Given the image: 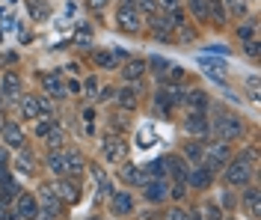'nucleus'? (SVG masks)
<instances>
[{
    "mask_svg": "<svg viewBox=\"0 0 261 220\" xmlns=\"http://www.w3.org/2000/svg\"><path fill=\"white\" fill-rule=\"evenodd\" d=\"M143 193H146L148 203H163L169 197V190H166V185H163L161 179H148L146 185H143Z\"/></svg>",
    "mask_w": 261,
    "mask_h": 220,
    "instance_id": "a211bd4d",
    "label": "nucleus"
},
{
    "mask_svg": "<svg viewBox=\"0 0 261 220\" xmlns=\"http://www.w3.org/2000/svg\"><path fill=\"white\" fill-rule=\"evenodd\" d=\"M95 66L107 68V71H113V68L119 66V60L113 57V51H98V54H95Z\"/></svg>",
    "mask_w": 261,
    "mask_h": 220,
    "instance_id": "c756f323",
    "label": "nucleus"
},
{
    "mask_svg": "<svg viewBox=\"0 0 261 220\" xmlns=\"http://www.w3.org/2000/svg\"><path fill=\"white\" fill-rule=\"evenodd\" d=\"M119 3H122V6H134V0H119Z\"/></svg>",
    "mask_w": 261,
    "mask_h": 220,
    "instance_id": "de8ad7c7",
    "label": "nucleus"
},
{
    "mask_svg": "<svg viewBox=\"0 0 261 220\" xmlns=\"http://www.w3.org/2000/svg\"><path fill=\"white\" fill-rule=\"evenodd\" d=\"M0 104H3V99H0Z\"/></svg>",
    "mask_w": 261,
    "mask_h": 220,
    "instance_id": "8fccbe9b",
    "label": "nucleus"
},
{
    "mask_svg": "<svg viewBox=\"0 0 261 220\" xmlns=\"http://www.w3.org/2000/svg\"><path fill=\"white\" fill-rule=\"evenodd\" d=\"M241 203H244L246 214H249L252 220L261 214V193H258V187H246V190H244V200H241Z\"/></svg>",
    "mask_w": 261,
    "mask_h": 220,
    "instance_id": "412c9836",
    "label": "nucleus"
},
{
    "mask_svg": "<svg viewBox=\"0 0 261 220\" xmlns=\"http://www.w3.org/2000/svg\"><path fill=\"white\" fill-rule=\"evenodd\" d=\"M134 211V200H130L128 190H110V214L122 217V214H130Z\"/></svg>",
    "mask_w": 261,
    "mask_h": 220,
    "instance_id": "f8f14e48",
    "label": "nucleus"
},
{
    "mask_svg": "<svg viewBox=\"0 0 261 220\" xmlns=\"http://www.w3.org/2000/svg\"><path fill=\"white\" fill-rule=\"evenodd\" d=\"M48 169L60 179V176H65V149H54V152H48Z\"/></svg>",
    "mask_w": 261,
    "mask_h": 220,
    "instance_id": "b1692460",
    "label": "nucleus"
},
{
    "mask_svg": "<svg viewBox=\"0 0 261 220\" xmlns=\"http://www.w3.org/2000/svg\"><path fill=\"white\" fill-rule=\"evenodd\" d=\"M252 36H255V21H246V24H241V27H238V39H252Z\"/></svg>",
    "mask_w": 261,
    "mask_h": 220,
    "instance_id": "4c0bfd02",
    "label": "nucleus"
},
{
    "mask_svg": "<svg viewBox=\"0 0 261 220\" xmlns=\"http://www.w3.org/2000/svg\"><path fill=\"white\" fill-rule=\"evenodd\" d=\"M0 134H3V143L9 149H24V131L15 122H0Z\"/></svg>",
    "mask_w": 261,
    "mask_h": 220,
    "instance_id": "4468645a",
    "label": "nucleus"
},
{
    "mask_svg": "<svg viewBox=\"0 0 261 220\" xmlns=\"http://www.w3.org/2000/svg\"><path fill=\"white\" fill-rule=\"evenodd\" d=\"M86 6H89L92 12H104V9L110 6V0H86Z\"/></svg>",
    "mask_w": 261,
    "mask_h": 220,
    "instance_id": "c03bdc74",
    "label": "nucleus"
},
{
    "mask_svg": "<svg viewBox=\"0 0 261 220\" xmlns=\"http://www.w3.org/2000/svg\"><path fill=\"white\" fill-rule=\"evenodd\" d=\"M228 158H231V149H228L226 140H220V143H202V167H208L211 173L226 167Z\"/></svg>",
    "mask_w": 261,
    "mask_h": 220,
    "instance_id": "f03ea898",
    "label": "nucleus"
},
{
    "mask_svg": "<svg viewBox=\"0 0 261 220\" xmlns=\"http://www.w3.org/2000/svg\"><path fill=\"white\" fill-rule=\"evenodd\" d=\"M146 60H128L125 66H122V81H130V84H137V81H143L146 78Z\"/></svg>",
    "mask_w": 261,
    "mask_h": 220,
    "instance_id": "2eb2a0df",
    "label": "nucleus"
},
{
    "mask_svg": "<svg viewBox=\"0 0 261 220\" xmlns=\"http://www.w3.org/2000/svg\"><path fill=\"white\" fill-rule=\"evenodd\" d=\"M154 6H158V9H163V12L169 15L172 9H178V0H154Z\"/></svg>",
    "mask_w": 261,
    "mask_h": 220,
    "instance_id": "37998d69",
    "label": "nucleus"
},
{
    "mask_svg": "<svg viewBox=\"0 0 261 220\" xmlns=\"http://www.w3.org/2000/svg\"><path fill=\"white\" fill-rule=\"evenodd\" d=\"M54 125H57V119H42V122L36 125V134H39V137H45V134L50 131V128H54Z\"/></svg>",
    "mask_w": 261,
    "mask_h": 220,
    "instance_id": "79ce46f5",
    "label": "nucleus"
},
{
    "mask_svg": "<svg viewBox=\"0 0 261 220\" xmlns=\"http://www.w3.org/2000/svg\"><path fill=\"white\" fill-rule=\"evenodd\" d=\"M27 3H30L33 21H45V15H48V6H45V0H27Z\"/></svg>",
    "mask_w": 261,
    "mask_h": 220,
    "instance_id": "72a5a7b5",
    "label": "nucleus"
},
{
    "mask_svg": "<svg viewBox=\"0 0 261 220\" xmlns=\"http://www.w3.org/2000/svg\"><path fill=\"white\" fill-rule=\"evenodd\" d=\"M223 169H226V182L231 187H244L252 182V164L244 158H228V164Z\"/></svg>",
    "mask_w": 261,
    "mask_h": 220,
    "instance_id": "7ed1b4c3",
    "label": "nucleus"
},
{
    "mask_svg": "<svg viewBox=\"0 0 261 220\" xmlns=\"http://www.w3.org/2000/svg\"><path fill=\"white\" fill-rule=\"evenodd\" d=\"M101 152H104V158H107L110 164H122L125 155H128V149H125V140L119 134H107L104 143H101Z\"/></svg>",
    "mask_w": 261,
    "mask_h": 220,
    "instance_id": "423d86ee",
    "label": "nucleus"
},
{
    "mask_svg": "<svg viewBox=\"0 0 261 220\" xmlns=\"http://www.w3.org/2000/svg\"><path fill=\"white\" fill-rule=\"evenodd\" d=\"M15 214L18 220H36L39 217V200L33 193H18L15 197Z\"/></svg>",
    "mask_w": 261,
    "mask_h": 220,
    "instance_id": "1a4fd4ad",
    "label": "nucleus"
},
{
    "mask_svg": "<svg viewBox=\"0 0 261 220\" xmlns=\"http://www.w3.org/2000/svg\"><path fill=\"white\" fill-rule=\"evenodd\" d=\"M39 214H45V217H57L60 214V197L54 193V187L50 185H42L39 187Z\"/></svg>",
    "mask_w": 261,
    "mask_h": 220,
    "instance_id": "0eeeda50",
    "label": "nucleus"
},
{
    "mask_svg": "<svg viewBox=\"0 0 261 220\" xmlns=\"http://www.w3.org/2000/svg\"><path fill=\"white\" fill-rule=\"evenodd\" d=\"M89 42H92V27H89V24H83L81 30L74 33V45H81V48H89Z\"/></svg>",
    "mask_w": 261,
    "mask_h": 220,
    "instance_id": "473e14b6",
    "label": "nucleus"
},
{
    "mask_svg": "<svg viewBox=\"0 0 261 220\" xmlns=\"http://www.w3.org/2000/svg\"><path fill=\"white\" fill-rule=\"evenodd\" d=\"M21 152V149H18ZM33 169V155L30 152H21L18 155V173H30Z\"/></svg>",
    "mask_w": 261,
    "mask_h": 220,
    "instance_id": "c9c22d12",
    "label": "nucleus"
},
{
    "mask_svg": "<svg viewBox=\"0 0 261 220\" xmlns=\"http://www.w3.org/2000/svg\"><path fill=\"white\" fill-rule=\"evenodd\" d=\"M45 143H48V149H63V143H65L63 128H60V125H54L48 134H45Z\"/></svg>",
    "mask_w": 261,
    "mask_h": 220,
    "instance_id": "c85d7f7f",
    "label": "nucleus"
},
{
    "mask_svg": "<svg viewBox=\"0 0 261 220\" xmlns=\"http://www.w3.org/2000/svg\"><path fill=\"white\" fill-rule=\"evenodd\" d=\"M178 102H181V89L175 84L169 86V89H161V92H158V107H161L163 113H169Z\"/></svg>",
    "mask_w": 261,
    "mask_h": 220,
    "instance_id": "6ab92c4d",
    "label": "nucleus"
},
{
    "mask_svg": "<svg viewBox=\"0 0 261 220\" xmlns=\"http://www.w3.org/2000/svg\"><path fill=\"white\" fill-rule=\"evenodd\" d=\"M226 220H238V217H226Z\"/></svg>",
    "mask_w": 261,
    "mask_h": 220,
    "instance_id": "09e8293b",
    "label": "nucleus"
},
{
    "mask_svg": "<svg viewBox=\"0 0 261 220\" xmlns=\"http://www.w3.org/2000/svg\"><path fill=\"white\" fill-rule=\"evenodd\" d=\"M6 164H9V155H6V149H0V169H6Z\"/></svg>",
    "mask_w": 261,
    "mask_h": 220,
    "instance_id": "49530a36",
    "label": "nucleus"
},
{
    "mask_svg": "<svg viewBox=\"0 0 261 220\" xmlns=\"http://www.w3.org/2000/svg\"><path fill=\"white\" fill-rule=\"evenodd\" d=\"M116 27L128 36H137L143 30V15H140L134 6H119V12H116Z\"/></svg>",
    "mask_w": 261,
    "mask_h": 220,
    "instance_id": "20e7f679",
    "label": "nucleus"
},
{
    "mask_svg": "<svg viewBox=\"0 0 261 220\" xmlns=\"http://www.w3.org/2000/svg\"><path fill=\"white\" fill-rule=\"evenodd\" d=\"M169 220H187V214H184L181 208H172V211H169Z\"/></svg>",
    "mask_w": 261,
    "mask_h": 220,
    "instance_id": "a18cd8bd",
    "label": "nucleus"
},
{
    "mask_svg": "<svg viewBox=\"0 0 261 220\" xmlns=\"http://www.w3.org/2000/svg\"><path fill=\"white\" fill-rule=\"evenodd\" d=\"M246 89H249V99H252V102H258V78H255V75H249V78H246Z\"/></svg>",
    "mask_w": 261,
    "mask_h": 220,
    "instance_id": "ea45409f",
    "label": "nucleus"
},
{
    "mask_svg": "<svg viewBox=\"0 0 261 220\" xmlns=\"http://www.w3.org/2000/svg\"><path fill=\"white\" fill-rule=\"evenodd\" d=\"M21 116L24 119H42L39 95H24V92H21Z\"/></svg>",
    "mask_w": 261,
    "mask_h": 220,
    "instance_id": "4be33fe9",
    "label": "nucleus"
},
{
    "mask_svg": "<svg viewBox=\"0 0 261 220\" xmlns=\"http://www.w3.org/2000/svg\"><path fill=\"white\" fill-rule=\"evenodd\" d=\"M42 86H45V92H50L54 99H65V81L57 75V71L42 75Z\"/></svg>",
    "mask_w": 261,
    "mask_h": 220,
    "instance_id": "aec40b11",
    "label": "nucleus"
},
{
    "mask_svg": "<svg viewBox=\"0 0 261 220\" xmlns=\"http://www.w3.org/2000/svg\"><path fill=\"white\" fill-rule=\"evenodd\" d=\"M184 131L193 137H205L211 131V119L205 116V110H190L187 119H184Z\"/></svg>",
    "mask_w": 261,
    "mask_h": 220,
    "instance_id": "6e6552de",
    "label": "nucleus"
},
{
    "mask_svg": "<svg viewBox=\"0 0 261 220\" xmlns=\"http://www.w3.org/2000/svg\"><path fill=\"white\" fill-rule=\"evenodd\" d=\"M220 214H223V211H220V205L208 203L205 208H202V214H199V217H202V220H220Z\"/></svg>",
    "mask_w": 261,
    "mask_h": 220,
    "instance_id": "e433bc0d",
    "label": "nucleus"
},
{
    "mask_svg": "<svg viewBox=\"0 0 261 220\" xmlns=\"http://www.w3.org/2000/svg\"><path fill=\"white\" fill-rule=\"evenodd\" d=\"M169 197H172V200H184V197H187V182H175V185L169 187Z\"/></svg>",
    "mask_w": 261,
    "mask_h": 220,
    "instance_id": "58836bf2",
    "label": "nucleus"
},
{
    "mask_svg": "<svg viewBox=\"0 0 261 220\" xmlns=\"http://www.w3.org/2000/svg\"><path fill=\"white\" fill-rule=\"evenodd\" d=\"M119 176H122V182H128V185H146L148 176L143 167H137V164H122V169H119Z\"/></svg>",
    "mask_w": 261,
    "mask_h": 220,
    "instance_id": "f3484780",
    "label": "nucleus"
},
{
    "mask_svg": "<svg viewBox=\"0 0 261 220\" xmlns=\"http://www.w3.org/2000/svg\"><path fill=\"white\" fill-rule=\"evenodd\" d=\"M181 102L187 104L190 110H205V107H208V95H205L202 89H190V92L181 95Z\"/></svg>",
    "mask_w": 261,
    "mask_h": 220,
    "instance_id": "393cba45",
    "label": "nucleus"
},
{
    "mask_svg": "<svg viewBox=\"0 0 261 220\" xmlns=\"http://www.w3.org/2000/svg\"><path fill=\"white\" fill-rule=\"evenodd\" d=\"M244 119L238 116V113H231V110H226V107H217V119L211 122V131L217 134V140H226V143H231V140H238V137H244Z\"/></svg>",
    "mask_w": 261,
    "mask_h": 220,
    "instance_id": "f257e3e1",
    "label": "nucleus"
},
{
    "mask_svg": "<svg viewBox=\"0 0 261 220\" xmlns=\"http://www.w3.org/2000/svg\"><path fill=\"white\" fill-rule=\"evenodd\" d=\"M163 164H166V169H169V176H172L175 182H184V179H187V173H190V169H187L190 164L184 161V155H169V158H166Z\"/></svg>",
    "mask_w": 261,
    "mask_h": 220,
    "instance_id": "dca6fc26",
    "label": "nucleus"
},
{
    "mask_svg": "<svg viewBox=\"0 0 261 220\" xmlns=\"http://www.w3.org/2000/svg\"><path fill=\"white\" fill-rule=\"evenodd\" d=\"M184 182L193 187V190H208L211 182H214V173L208 167H202V164H196V167L187 173V179H184Z\"/></svg>",
    "mask_w": 261,
    "mask_h": 220,
    "instance_id": "9b49d317",
    "label": "nucleus"
},
{
    "mask_svg": "<svg viewBox=\"0 0 261 220\" xmlns=\"http://www.w3.org/2000/svg\"><path fill=\"white\" fill-rule=\"evenodd\" d=\"M223 3H228V6H226L228 15H234V18H244L246 15V0H223Z\"/></svg>",
    "mask_w": 261,
    "mask_h": 220,
    "instance_id": "2f4dec72",
    "label": "nucleus"
},
{
    "mask_svg": "<svg viewBox=\"0 0 261 220\" xmlns=\"http://www.w3.org/2000/svg\"><path fill=\"white\" fill-rule=\"evenodd\" d=\"M54 187V193L60 197V203H77L81 200V182L74 179V176H60V182Z\"/></svg>",
    "mask_w": 261,
    "mask_h": 220,
    "instance_id": "39448f33",
    "label": "nucleus"
},
{
    "mask_svg": "<svg viewBox=\"0 0 261 220\" xmlns=\"http://www.w3.org/2000/svg\"><path fill=\"white\" fill-rule=\"evenodd\" d=\"M244 54L249 57V60H258V42H255V39H246V45H244Z\"/></svg>",
    "mask_w": 261,
    "mask_h": 220,
    "instance_id": "a19ab883",
    "label": "nucleus"
},
{
    "mask_svg": "<svg viewBox=\"0 0 261 220\" xmlns=\"http://www.w3.org/2000/svg\"><path fill=\"white\" fill-rule=\"evenodd\" d=\"M187 9L193 12L202 24H208V12H205V0H187Z\"/></svg>",
    "mask_w": 261,
    "mask_h": 220,
    "instance_id": "7c9ffc66",
    "label": "nucleus"
},
{
    "mask_svg": "<svg viewBox=\"0 0 261 220\" xmlns=\"http://www.w3.org/2000/svg\"><path fill=\"white\" fill-rule=\"evenodd\" d=\"M205 12H208V24H214V27H226L228 24V12L223 0H205Z\"/></svg>",
    "mask_w": 261,
    "mask_h": 220,
    "instance_id": "ddd939ff",
    "label": "nucleus"
},
{
    "mask_svg": "<svg viewBox=\"0 0 261 220\" xmlns=\"http://www.w3.org/2000/svg\"><path fill=\"white\" fill-rule=\"evenodd\" d=\"M134 9H137L140 15H143V12H146V15H154V12H158L154 0H134Z\"/></svg>",
    "mask_w": 261,
    "mask_h": 220,
    "instance_id": "f704fd0d",
    "label": "nucleus"
},
{
    "mask_svg": "<svg viewBox=\"0 0 261 220\" xmlns=\"http://www.w3.org/2000/svg\"><path fill=\"white\" fill-rule=\"evenodd\" d=\"M116 102H119L122 110H137V107H140V99H137V92H134V89H119Z\"/></svg>",
    "mask_w": 261,
    "mask_h": 220,
    "instance_id": "bb28decb",
    "label": "nucleus"
},
{
    "mask_svg": "<svg viewBox=\"0 0 261 220\" xmlns=\"http://www.w3.org/2000/svg\"><path fill=\"white\" fill-rule=\"evenodd\" d=\"M172 24H169V18H158V15H151V33L158 36L161 42H169L172 39Z\"/></svg>",
    "mask_w": 261,
    "mask_h": 220,
    "instance_id": "5701e85b",
    "label": "nucleus"
},
{
    "mask_svg": "<svg viewBox=\"0 0 261 220\" xmlns=\"http://www.w3.org/2000/svg\"><path fill=\"white\" fill-rule=\"evenodd\" d=\"M184 161H193L196 164H202V140H190V143H184Z\"/></svg>",
    "mask_w": 261,
    "mask_h": 220,
    "instance_id": "cd10ccee",
    "label": "nucleus"
},
{
    "mask_svg": "<svg viewBox=\"0 0 261 220\" xmlns=\"http://www.w3.org/2000/svg\"><path fill=\"white\" fill-rule=\"evenodd\" d=\"M83 169V155L74 149H65V176H77Z\"/></svg>",
    "mask_w": 261,
    "mask_h": 220,
    "instance_id": "a878e982",
    "label": "nucleus"
},
{
    "mask_svg": "<svg viewBox=\"0 0 261 220\" xmlns=\"http://www.w3.org/2000/svg\"><path fill=\"white\" fill-rule=\"evenodd\" d=\"M21 75L18 71H3V78H0V99H21Z\"/></svg>",
    "mask_w": 261,
    "mask_h": 220,
    "instance_id": "9d476101",
    "label": "nucleus"
}]
</instances>
